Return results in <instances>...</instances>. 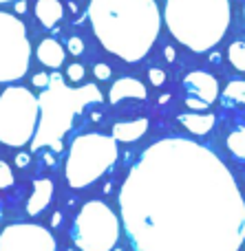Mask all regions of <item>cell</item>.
I'll list each match as a JSON object with an SVG mask.
<instances>
[{
    "label": "cell",
    "instance_id": "cell-1",
    "mask_svg": "<svg viewBox=\"0 0 245 251\" xmlns=\"http://www.w3.org/2000/svg\"><path fill=\"white\" fill-rule=\"evenodd\" d=\"M117 203L135 251H241L245 243V201L232 172L192 139L146 148Z\"/></svg>",
    "mask_w": 245,
    "mask_h": 251
},
{
    "label": "cell",
    "instance_id": "cell-2",
    "mask_svg": "<svg viewBox=\"0 0 245 251\" xmlns=\"http://www.w3.org/2000/svg\"><path fill=\"white\" fill-rule=\"evenodd\" d=\"M86 13L97 42L124 62L144 60L162 29L155 0H91Z\"/></svg>",
    "mask_w": 245,
    "mask_h": 251
},
{
    "label": "cell",
    "instance_id": "cell-3",
    "mask_svg": "<svg viewBox=\"0 0 245 251\" xmlns=\"http://www.w3.org/2000/svg\"><path fill=\"white\" fill-rule=\"evenodd\" d=\"M102 91L95 84L73 88L66 86L60 73H51V82L38 97L40 124L31 141V150L38 152L42 148H51L53 152H62V137L73 128L75 119L88 106L102 104Z\"/></svg>",
    "mask_w": 245,
    "mask_h": 251
},
{
    "label": "cell",
    "instance_id": "cell-4",
    "mask_svg": "<svg viewBox=\"0 0 245 251\" xmlns=\"http://www.w3.org/2000/svg\"><path fill=\"white\" fill-rule=\"evenodd\" d=\"M230 0H166L163 20L179 44L206 53L221 42L230 26Z\"/></svg>",
    "mask_w": 245,
    "mask_h": 251
},
{
    "label": "cell",
    "instance_id": "cell-5",
    "mask_svg": "<svg viewBox=\"0 0 245 251\" xmlns=\"http://www.w3.org/2000/svg\"><path fill=\"white\" fill-rule=\"evenodd\" d=\"M117 161V141L113 134L86 132L71 141L64 163V176L69 187L82 190L102 178Z\"/></svg>",
    "mask_w": 245,
    "mask_h": 251
},
{
    "label": "cell",
    "instance_id": "cell-6",
    "mask_svg": "<svg viewBox=\"0 0 245 251\" xmlns=\"http://www.w3.org/2000/svg\"><path fill=\"white\" fill-rule=\"evenodd\" d=\"M40 124V101L29 88L9 86L0 93V143L22 148L33 141Z\"/></svg>",
    "mask_w": 245,
    "mask_h": 251
},
{
    "label": "cell",
    "instance_id": "cell-7",
    "mask_svg": "<svg viewBox=\"0 0 245 251\" xmlns=\"http://www.w3.org/2000/svg\"><path fill=\"white\" fill-rule=\"evenodd\" d=\"M119 231L117 214L102 201H88L75 216L71 238L82 251H113Z\"/></svg>",
    "mask_w": 245,
    "mask_h": 251
},
{
    "label": "cell",
    "instance_id": "cell-8",
    "mask_svg": "<svg viewBox=\"0 0 245 251\" xmlns=\"http://www.w3.org/2000/svg\"><path fill=\"white\" fill-rule=\"evenodd\" d=\"M31 62V42L22 20L0 11V84L25 77Z\"/></svg>",
    "mask_w": 245,
    "mask_h": 251
},
{
    "label": "cell",
    "instance_id": "cell-9",
    "mask_svg": "<svg viewBox=\"0 0 245 251\" xmlns=\"http://www.w3.org/2000/svg\"><path fill=\"white\" fill-rule=\"evenodd\" d=\"M0 251H55V238L42 225L13 223L0 231Z\"/></svg>",
    "mask_w": 245,
    "mask_h": 251
},
{
    "label": "cell",
    "instance_id": "cell-10",
    "mask_svg": "<svg viewBox=\"0 0 245 251\" xmlns=\"http://www.w3.org/2000/svg\"><path fill=\"white\" fill-rule=\"evenodd\" d=\"M184 91H186V106L194 113H203L212 101L219 97V82L210 73L203 71H192L184 77Z\"/></svg>",
    "mask_w": 245,
    "mask_h": 251
},
{
    "label": "cell",
    "instance_id": "cell-11",
    "mask_svg": "<svg viewBox=\"0 0 245 251\" xmlns=\"http://www.w3.org/2000/svg\"><path fill=\"white\" fill-rule=\"evenodd\" d=\"M51 199H53V181L51 178H35L33 192L27 199V214L29 216H40L49 207Z\"/></svg>",
    "mask_w": 245,
    "mask_h": 251
},
{
    "label": "cell",
    "instance_id": "cell-12",
    "mask_svg": "<svg viewBox=\"0 0 245 251\" xmlns=\"http://www.w3.org/2000/svg\"><path fill=\"white\" fill-rule=\"evenodd\" d=\"M146 86L135 77H119L117 82L110 86L109 91V101L117 104L122 100H146Z\"/></svg>",
    "mask_w": 245,
    "mask_h": 251
},
{
    "label": "cell",
    "instance_id": "cell-13",
    "mask_svg": "<svg viewBox=\"0 0 245 251\" xmlns=\"http://www.w3.org/2000/svg\"><path fill=\"white\" fill-rule=\"evenodd\" d=\"M148 130V119L146 117H137L131 119V122H119L113 126V139L117 143H133L137 139H141Z\"/></svg>",
    "mask_w": 245,
    "mask_h": 251
},
{
    "label": "cell",
    "instance_id": "cell-14",
    "mask_svg": "<svg viewBox=\"0 0 245 251\" xmlns=\"http://www.w3.org/2000/svg\"><path fill=\"white\" fill-rule=\"evenodd\" d=\"M38 60L42 62L47 69H60L64 64V49L60 47V42H55L53 38H47L38 44V51H35Z\"/></svg>",
    "mask_w": 245,
    "mask_h": 251
},
{
    "label": "cell",
    "instance_id": "cell-15",
    "mask_svg": "<svg viewBox=\"0 0 245 251\" xmlns=\"http://www.w3.org/2000/svg\"><path fill=\"white\" fill-rule=\"evenodd\" d=\"M33 11H35V18L40 20V25L47 26V29H53L62 20L64 7H62L60 0H38Z\"/></svg>",
    "mask_w": 245,
    "mask_h": 251
},
{
    "label": "cell",
    "instance_id": "cell-16",
    "mask_svg": "<svg viewBox=\"0 0 245 251\" xmlns=\"http://www.w3.org/2000/svg\"><path fill=\"white\" fill-rule=\"evenodd\" d=\"M179 124L192 134H208L215 128L217 117L212 113H188V115H181Z\"/></svg>",
    "mask_w": 245,
    "mask_h": 251
},
{
    "label": "cell",
    "instance_id": "cell-17",
    "mask_svg": "<svg viewBox=\"0 0 245 251\" xmlns=\"http://www.w3.org/2000/svg\"><path fill=\"white\" fill-rule=\"evenodd\" d=\"M228 60L237 71L245 73V42H232L228 49Z\"/></svg>",
    "mask_w": 245,
    "mask_h": 251
},
{
    "label": "cell",
    "instance_id": "cell-18",
    "mask_svg": "<svg viewBox=\"0 0 245 251\" xmlns=\"http://www.w3.org/2000/svg\"><path fill=\"white\" fill-rule=\"evenodd\" d=\"M228 150L239 159H245V128L234 130L228 137Z\"/></svg>",
    "mask_w": 245,
    "mask_h": 251
},
{
    "label": "cell",
    "instance_id": "cell-19",
    "mask_svg": "<svg viewBox=\"0 0 245 251\" xmlns=\"http://www.w3.org/2000/svg\"><path fill=\"white\" fill-rule=\"evenodd\" d=\"M225 100H232V101H241L245 104V82H230L223 91Z\"/></svg>",
    "mask_w": 245,
    "mask_h": 251
},
{
    "label": "cell",
    "instance_id": "cell-20",
    "mask_svg": "<svg viewBox=\"0 0 245 251\" xmlns=\"http://www.w3.org/2000/svg\"><path fill=\"white\" fill-rule=\"evenodd\" d=\"M13 185V172L7 161H0V190H7Z\"/></svg>",
    "mask_w": 245,
    "mask_h": 251
},
{
    "label": "cell",
    "instance_id": "cell-21",
    "mask_svg": "<svg viewBox=\"0 0 245 251\" xmlns=\"http://www.w3.org/2000/svg\"><path fill=\"white\" fill-rule=\"evenodd\" d=\"M84 75H86V71H84V66L78 64V62H75V64H69V66H66V79H69V82H73V84L82 82Z\"/></svg>",
    "mask_w": 245,
    "mask_h": 251
},
{
    "label": "cell",
    "instance_id": "cell-22",
    "mask_svg": "<svg viewBox=\"0 0 245 251\" xmlns=\"http://www.w3.org/2000/svg\"><path fill=\"white\" fill-rule=\"evenodd\" d=\"M66 51H69L71 55H82V51H84V42H82V38H78V35L69 38V42H66Z\"/></svg>",
    "mask_w": 245,
    "mask_h": 251
},
{
    "label": "cell",
    "instance_id": "cell-23",
    "mask_svg": "<svg viewBox=\"0 0 245 251\" xmlns=\"http://www.w3.org/2000/svg\"><path fill=\"white\" fill-rule=\"evenodd\" d=\"M148 79L153 86H162L163 82H166V73H163L162 69H150L148 71Z\"/></svg>",
    "mask_w": 245,
    "mask_h": 251
},
{
    "label": "cell",
    "instance_id": "cell-24",
    "mask_svg": "<svg viewBox=\"0 0 245 251\" xmlns=\"http://www.w3.org/2000/svg\"><path fill=\"white\" fill-rule=\"evenodd\" d=\"M49 82H51V73H35L33 77H31V84H33L35 88H47Z\"/></svg>",
    "mask_w": 245,
    "mask_h": 251
},
{
    "label": "cell",
    "instance_id": "cell-25",
    "mask_svg": "<svg viewBox=\"0 0 245 251\" xmlns=\"http://www.w3.org/2000/svg\"><path fill=\"white\" fill-rule=\"evenodd\" d=\"M93 73H95L97 79H102V82H104V79L110 77V66L109 64H95V66H93Z\"/></svg>",
    "mask_w": 245,
    "mask_h": 251
},
{
    "label": "cell",
    "instance_id": "cell-26",
    "mask_svg": "<svg viewBox=\"0 0 245 251\" xmlns=\"http://www.w3.org/2000/svg\"><path fill=\"white\" fill-rule=\"evenodd\" d=\"M29 161H31V156L27 154V152L16 154V165H18V168H27V165H29Z\"/></svg>",
    "mask_w": 245,
    "mask_h": 251
},
{
    "label": "cell",
    "instance_id": "cell-27",
    "mask_svg": "<svg viewBox=\"0 0 245 251\" xmlns=\"http://www.w3.org/2000/svg\"><path fill=\"white\" fill-rule=\"evenodd\" d=\"M163 55H166V60H168V62H172V60H175L177 53H175V49H172V47H166V49H163Z\"/></svg>",
    "mask_w": 245,
    "mask_h": 251
},
{
    "label": "cell",
    "instance_id": "cell-28",
    "mask_svg": "<svg viewBox=\"0 0 245 251\" xmlns=\"http://www.w3.org/2000/svg\"><path fill=\"white\" fill-rule=\"evenodd\" d=\"M13 9H16V13H25L27 11V2L25 0H18V2L13 4Z\"/></svg>",
    "mask_w": 245,
    "mask_h": 251
},
{
    "label": "cell",
    "instance_id": "cell-29",
    "mask_svg": "<svg viewBox=\"0 0 245 251\" xmlns=\"http://www.w3.org/2000/svg\"><path fill=\"white\" fill-rule=\"evenodd\" d=\"M60 223H62V214L55 212V214H53V218H51V227H57Z\"/></svg>",
    "mask_w": 245,
    "mask_h": 251
},
{
    "label": "cell",
    "instance_id": "cell-30",
    "mask_svg": "<svg viewBox=\"0 0 245 251\" xmlns=\"http://www.w3.org/2000/svg\"><path fill=\"white\" fill-rule=\"evenodd\" d=\"M7 2H11V0H0V4H7Z\"/></svg>",
    "mask_w": 245,
    "mask_h": 251
},
{
    "label": "cell",
    "instance_id": "cell-31",
    "mask_svg": "<svg viewBox=\"0 0 245 251\" xmlns=\"http://www.w3.org/2000/svg\"><path fill=\"white\" fill-rule=\"evenodd\" d=\"M69 251H78V249H69Z\"/></svg>",
    "mask_w": 245,
    "mask_h": 251
},
{
    "label": "cell",
    "instance_id": "cell-32",
    "mask_svg": "<svg viewBox=\"0 0 245 251\" xmlns=\"http://www.w3.org/2000/svg\"><path fill=\"white\" fill-rule=\"evenodd\" d=\"M243 16H245V7H243Z\"/></svg>",
    "mask_w": 245,
    "mask_h": 251
}]
</instances>
